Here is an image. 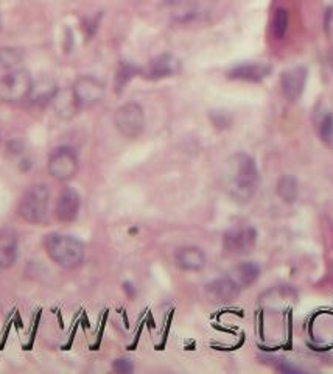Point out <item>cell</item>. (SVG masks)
<instances>
[{"label": "cell", "instance_id": "cb8c5ba5", "mask_svg": "<svg viewBox=\"0 0 333 374\" xmlns=\"http://www.w3.org/2000/svg\"><path fill=\"white\" fill-rule=\"evenodd\" d=\"M112 370L120 374H128L134 371V365L129 359H117V361L112 363Z\"/></svg>", "mask_w": 333, "mask_h": 374}, {"label": "cell", "instance_id": "5b68a950", "mask_svg": "<svg viewBox=\"0 0 333 374\" xmlns=\"http://www.w3.org/2000/svg\"><path fill=\"white\" fill-rule=\"evenodd\" d=\"M215 0H166L165 6L173 20L189 24L211 14Z\"/></svg>", "mask_w": 333, "mask_h": 374}, {"label": "cell", "instance_id": "9c48e42d", "mask_svg": "<svg viewBox=\"0 0 333 374\" xmlns=\"http://www.w3.org/2000/svg\"><path fill=\"white\" fill-rule=\"evenodd\" d=\"M257 233L252 228H235L230 229L223 237V248L226 253L242 256L249 253L256 247Z\"/></svg>", "mask_w": 333, "mask_h": 374}, {"label": "cell", "instance_id": "30bf717a", "mask_svg": "<svg viewBox=\"0 0 333 374\" xmlns=\"http://www.w3.org/2000/svg\"><path fill=\"white\" fill-rule=\"evenodd\" d=\"M181 70V61L171 53H162L151 60L147 66H145L141 74L147 80H162V78H169L176 75Z\"/></svg>", "mask_w": 333, "mask_h": 374}, {"label": "cell", "instance_id": "ffe728a7", "mask_svg": "<svg viewBox=\"0 0 333 374\" xmlns=\"http://www.w3.org/2000/svg\"><path fill=\"white\" fill-rule=\"evenodd\" d=\"M278 192L280 198H284L287 203H293L298 198V181L292 176H284L279 179Z\"/></svg>", "mask_w": 333, "mask_h": 374}, {"label": "cell", "instance_id": "8fae6325", "mask_svg": "<svg viewBox=\"0 0 333 374\" xmlns=\"http://www.w3.org/2000/svg\"><path fill=\"white\" fill-rule=\"evenodd\" d=\"M79 207H81L79 193L72 187H64L56 200L55 215L61 223L75 221L79 214Z\"/></svg>", "mask_w": 333, "mask_h": 374}, {"label": "cell", "instance_id": "7402d4cb", "mask_svg": "<svg viewBox=\"0 0 333 374\" xmlns=\"http://www.w3.org/2000/svg\"><path fill=\"white\" fill-rule=\"evenodd\" d=\"M320 134L325 142L333 141V116L332 114L324 116L322 120L320 122Z\"/></svg>", "mask_w": 333, "mask_h": 374}, {"label": "cell", "instance_id": "7a4b0ae2", "mask_svg": "<svg viewBox=\"0 0 333 374\" xmlns=\"http://www.w3.org/2000/svg\"><path fill=\"white\" fill-rule=\"evenodd\" d=\"M44 248L47 256L63 269L74 270L84 262V243L74 236L60 233L47 234L44 239Z\"/></svg>", "mask_w": 333, "mask_h": 374}, {"label": "cell", "instance_id": "9a60e30c", "mask_svg": "<svg viewBox=\"0 0 333 374\" xmlns=\"http://www.w3.org/2000/svg\"><path fill=\"white\" fill-rule=\"evenodd\" d=\"M271 74V66L263 63H244L240 66L234 67L229 72V78L233 80H242V82H262L263 78Z\"/></svg>", "mask_w": 333, "mask_h": 374}, {"label": "cell", "instance_id": "603a6c76", "mask_svg": "<svg viewBox=\"0 0 333 374\" xmlns=\"http://www.w3.org/2000/svg\"><path fill=\"white\" fill-rule=\"evenodd\" d=\"M137 72H139V70H137L133 66H129V64H122V67L119 70V75H117L119 89H122V86L126 84V82L129 80V78L134 77V74H137Z\"/></svg>", "mask_w": 333, "mask_h": 374}, {"label": "cell", "instance_id": "d6986e66", "mask_svg": "<svg viewBox=\"0 0 333 374\" xmlns=\"http://www.w3.org/2000/svg\"><path fill=\"white\" fill-rule=\"evenodd\" d=\"M24 60L22 50L13 49V47H4L0 49V69L2 70H13L18 69V66Z\"/></svg>", "mask_w": 333, "mask_h": 374}, {"label": "cell", "instance_id": "4fadbf2b", "mask_svg": "<svg viewBox=\"0 0 333 374\" xmlns=\"http://www.w3.org/2000/svg\"><path fill=\"white\" fill-rule=\"evenodd\" d=\"M307 82V70L303 67H293L285 70L280 77V86L284 96L289 102H296L302 96Z\"/></svg>", "mask_w": 333, "mask_h": 374}, {"label": "cell", "instance_id": "8992f818", "mask_svg": "<svg viewBox=\"0 0 333 374\" xmlns=\"http://www.w3.org/2000/svg\"><path fill=\"white\" fill-rule=\"evenodd\" d=\"M114 125L125 138H139L145 129V112L142 106L134 102L122 105L114 114Z\"/></svg>", "mask_w": 333, "mask_h": 374}, {"label": "cell", "instance_id": "ba28073f", "mask_svg": "<svg viewBox=\"0 0 333 374\" xmlns=\"http://www.w3.org/2000/svg\"><path fill=\"white\" fill-rule=\"evenodd\" d=\"M105 84L93 77H79L72 86L78 110H89L105 98Z\"/></svg>", "mask_w": 333, "mask_h": 374}, {"label": "cell", "instance_id": "52a82bcc", "mask_svg": "<svg viewBox=\"0 0 333 374\" xmlns=\"http://www.w3.org/2000/svg\"><path fill=\"white\" fill-rule=\"evenodd\" d=\"M79 162L74 148L60 147L53 150V153L48 157V172L55 179L61 183L70 181L78 174Z\"/></svg>", "mask_w": 333, "mask_h": 374}, {"label": "cell", "instance_id": "3957f363", "mask_svg": "<svg viewBox=\"0 0 333 374\" xmlns=\"http://www.w3.org/2000/svg\"><path fill=\"white\" fill-rule=\"evenodd\" d=\"M50 203V191L46 184H34L24 192L19 201L18 212L22 220L32 225H39L46 220Z\"/></svg>", "mask_w": 333, "mask_h": 374}, {"label": "cell", "instance_id": "6da1fadb", "mask_svg": "<svg viewBox=\"0 0 333 374\" xmlns=\"http://www.w3.org/2000/svg\"><path fill=\"white\" fill-rule=\"evenodd\" d=\"M259 169L249 155L237 153L230 157L226 170V186L235 200L249 201L259 189Z\"/></svg>", "mask_w": 333, "mask_h": 374}, {"label": "cell", "instance_id": "7c38bea8", "mask_svg": "<svg viewBox=\"0 0 333 374\" xmlns=\"http://www.w3.org/2000/svg\"><path fill=\"white\" fill-rule=\"evenodd\" d=\"M240 289L235 285V283L229 276L218 278L209 283L206 285V295L207 298L216 304H226L234 301L238 295H240Z\"/></svg>", "mask_w": 333, "mask_h": 374}, {"label": "cell", "instance_id": "5bb4252c", "mask_svg": "<svg viewBox=\"0 0 333 374\" xmlns=\"http://www.w3.org/2000/svg\"><path fill=\"white\" fill-rule=\"evenodd\" d=\"M175 264L184 271H200L206 265V254L198 247H183L175 253Z\"/></svg>", "mask_w": 333, "mask_h": 374}, {"label": "cell", "instance_id": "2e32d148", "mask_svg": "<svg viewBox=\"0 0 333 374\" xmlns=\"http://www.w3.org/2000/svg\"><path fill=\"white\" fill-rule=\"evenodd\" d=\"M228 276L234 280L238 289H248L256 283L260 276V267L256 262L238 264L228 273Z\"/></svg>", "mask_w": 333, "mask_h": 374}, {"label": "cell", "instance_id": "e0dca14e", "mask_svg": "<svg viewBox=\"0 0 333 374\" xmlns=\"http://www.w3.org/2000/svg\"><path fill=\"white\" fill-rule=\"evenodd\" d=\"M18 257V239L13 233L0 234V270L10 269Z\"/></svg>", "mask_w": 333, "mask_h": 374}, {"label": "cell", "instance_id": "ac0fdd59", "mask_svg": "<svg viewBox=\"0 0 333 374\" xmlns=\"http://www.w3.org/2000/svg\"><path fill=\"white\" fill-rule=\"evenodd\" d=\"M52 100L55 103V110L60 117L70 119L74 114H77V111H79L75 103L74 94H72V89L66 92H56Z\"/></svg>", "mask_w": 333, "mask_h": 374}, {"label": "cell", "instance_id": "44dd1931", "mask_svg": "<svg viewBox=\"0 0 333 374\" xmlns=\"http://www.w3.org/2000/svg\"><path fill=\"white\" fill-rule=\"evenodd\" d=\"M287 28H288V13L287 10H278L276 14H274V19H273V32L274 36H276L278 39H282L287 33Z\"/></svg>", "mask_w": 333, "mask_h": 374}, {"label": "cell", "instance_id": "277c9868", "mask_svg": "<svg viewBox=\"0 0 333 374\" xmlns=\"http://www.w3.org/2000/svg\"><path fill=\"white\" fill-rule=\"evenodd\" d=\"M33 78L25 69L6 70L0 80V98L8 103H18L27 100L33 92Z\"/></svg>", "mask_w": 333, "mask_h": 374}]
</instances>
